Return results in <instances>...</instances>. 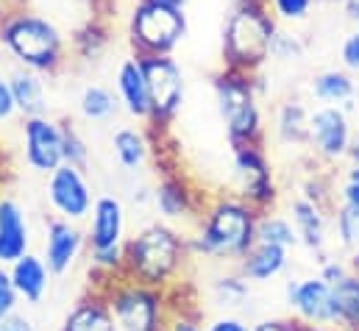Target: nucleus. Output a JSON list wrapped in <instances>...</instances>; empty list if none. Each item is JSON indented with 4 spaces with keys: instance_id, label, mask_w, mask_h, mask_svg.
Masks as SVG:
<instances>
[{
    "instance_id": "obj_37",
    "label": "nucleus",
    "mask_w": 359,
    "mask_h": 331,
    "mask_svg": "<svg viewBox=\"0 0 359 331\" xmlns=\"http://www.w3.org/2000/svg\"><path fill=\"white\" fill-rule=\"evenodd\" d=\"M20 304H22V301H20L17 290H14L11 273H8V267H6V264H0V323H3L6 318H11V315L17 312V306H20Z\"/></svg>"
},
{
    "instance_id": "obj_38",
    "label": "nucleus",
    "mask_w": 359,
    "mask_h": 331,
    "mask_svg": "<svg viewBox=\"0 0 359 331\" xmlns=\"http://www.w3.org/2000/svg\"><path fill=\"white\" fill-rule=\"evenodd\" d=\"M340 65L348 73H359V25L348 31V36L340 45Z\"/></svg>"
},
{
    "instance_id": "obj_23",
    "label": "nucleus",
    "mask_w": 359,
    "mask_h": 331,
    "mask_svg": "<svg viewBox=\"0 0 359 331\" xmlns=\"http://www.w3.org/2000/svg\"><path fill=\"white\" fill-rule=\"evenodd\" d=\"M59 331H120L117 320L106 304V298L100 295V290H92L90 295L79 298L76 306L65 315Z\"/></svg>"
},
{
    "instance_id": "obj_20",
    "label": "nucleus",
    "mask_w": 359,
    "mask_h": 331,
    "mask_svg": "<svg viewBox=\"0 0 359 331\" xmlns=\"http://www.w3.org/2000/svg\"><path fill=\"white\" fill-rule=\"evenodd\" d=\"M8 273H11V281H14V290L20 295L22 304L28 306H36L48 290H50V281H53V273L48 267V262L42 259V253L36 250H28L25 256L14 259L11 264H6Z\"/></svg>"
},
{
    "instance_id": "obj_48",
    "label": "nucleus",
    "mask_w": 359,
    "mask_h": 331,
    "mask_svg": "<svg viewBox=\"0 0 359 331\" xmlns=\"http://www.w3.org/2000/svg\"><path fill=\"white\" fill-rule=\"evenodd\" d=\"M298 331H343L340 326H332V323H323V326H318V323H298Z\"/></svg>"
},
{
    "instance_id": "obj_14",
    "label": "nucleus",
    "mask_w": 359,
    "mask_h": 331,
    "mask_svg": "<svg viewBox=\"0 0 359 331\" xmlns=\"http://www.w3.org/2000/svg\"><path fill=\"white\" fill-rule=\"evenodd\" d=\"M284 304L290 309V318L298 323H332L334 326V312H332V284L315 273V276H301L290 278L284 284Z\"/></svg>"
},
{
    "instance_id": "obj_3",
    "label": "nucleus",
    "mask_w": 359,
    "mask_h": 331,
    "mask_svg": "<svg viewBox=\"0 0 359 331\" xmlns=\"http://www.w3.org/2000/svg\"><path fill=\"white\" fill-rule=\"evenodd\" d=\"M189 262H192V253H189L187 231L176 223L154 220L137 229L134 234H128L123 276L170 292L184 284Z\"/></svg>"
},
{
    "instance_id": "obj_29",
    "label": "nucleus",
    "mask_w": 359,
    "mask_h": 331,
    "mask_svg": "<svg viewBox=\"0 0 359 331\" xmlns=\"http://www.w3.org/2000/svg\"><path fill=\"white\" fill-rule=\"evenodd\" d=\"M209 295H212V301H215L220 309H226V312L243 309V306L248 304V298H251V281H248L237 267H231V270H226V273H220V276L212 278Z\"/></svg>"
},
{
    "instance_id": "obj_52",
    "label": "nucleus",
    "mask_w": 359,
    "mask_h": 331,
    "mask_svg": "<svg viewBox=\"0 0 359 331\" xmlns=\"http://www.w3.org/2000/svg\"><path fill=\"white\" fill-rule=\"evenodd\" d=\"M11 3H28V0H6L3 6H11Z\"/></svg>"
},
{
    "instance_id": "obj_25",
    "label": "nucleus",
    "mask_w": 359,
    "mask_h": 331,
    "mask_svg": "<svg viewBox=\"0 0 359 331\" xmlns=\"http://www.w3.org/2000/svg\"><path fill=\"white\" fill-rule=\"evenodd\" d=\"M8 86H11V97L17 106L20 117H34V114H48V89H45V76L25 70V67H14L8 73Z\"/></svg>"
},
{
    "instance_id": "obj_34",
    "label": "nucleus",
    "mask_w": 359,
    "mask_h": 331,
    "mask_svg": "<svg viewBox=\"0 0 359 331\" xmlns=\"http://www.w3.org/2000/svg\"><path fill=\"white\" fill-rule=\"evenodd\" d=\"M265 3L270 14L278 20V25H295V22H304L320 0H265Z\"/></svg>"
},
{
    "instance_id": "obj_50",
    "label": "nucleus",
    "mask_w": 359,
    "mask_h": 331,
    "mask_svg": "<svg viewBox=\"0 0 359 331\" xmlns=\"http://www.w3.org/2000/svg\"><path fill=\"white\" fill-rule=\"evenodd\" d=\"M346 175H351V178H359V165H348Z\"/></svg>"
},
{
    "instance_id": "obj_19",
    "label": "nucleus",
    "mask_w": 359,
    "mask_h": 331,
    "mask_svg": "<svg viewBox=\"0 0 359 331\" xmlns=\"http://www.w3.org/2000/svg\"><path fill=\"white\" fill-rule=\"evenodd\" d=\"M31 243L34 237L25 209L14 198L0 195V264H11L14 259L25 256Z\"/></svg>"
},
{
    "instance_id": "obj_28",
    "label": "nucleus",
    "mask_w": 359,
    "mask_h": 331,
    "mask_svg": "<svg viewBox=\"0 0 359 331\" xmlns=\"http://www.w3.org/2000/svg\"><path fill=\"white\" fill-rule=\"evenodd\" d=\"M332 312L334 326L343 331H359V276L354 270L332 284Z\"/></svg>"
},
{
    "instance_id": "obj_44",
    "label": "nucleus",
    "mask_w": 359,
    "mask_h": 331,
    "mask_svg": "<svg viewBox=\"0 0 359 331\" xmlns=\"http://www.w3.org/2000/svg\"><path fill=\"white\" fill-rule=\"evenodd\" d=\"M0 331H36V326H34V320H31V318H25V315L14 312L11 318H6V320L0 323Z\"/></svg>"
},
{
    "instance_id": "obj_22",
    "label": "nucleus",
    "mask_w": 359,
    "mask_h": 331,
    "mask_svg": "<svg viewBox=\"0 0 359 331\" xmlns=\"http://www.w3.org/2000/svg\"><path fill=\"white\" fill-rule=\"evenodd\" d=\"M290 256H292V250L278 248V245H268V243H257L234 267L251 284H270L273 278H278L290 267Z\"/></svg>"
},
{
    "instance_id": "obj_43",
    "label": "nucleus",
    "mask_w": 359,
    "mask_h": 331,
    "mask_svg": "<svg viewBox=\"0 0 359 331\" xmlns=\"http://www.w3.org/2000/svg\"><path fill=\"white\" fill-rule=\"evenodd\" d=\"M251 331H298V320L295 318H265V320H257Z\"/></svg>"
},
{
    "instance_id": "obj_17",
    "label": "nucleus",
    "mask_w": 359,
    "mask_h": 331,
    "mask_svg": "<svg viewBox=\"0 0 359 331\" xmlns=\"http://www.w3.org/2000/svg\"><path fill=\"white\" fill-rule=\"evenodd\" d=\"M332 209L309 201L306 195H295L287 206V215L295 226V234H298V243L301 248H306L309 253L320 256L326 253L329 245V234H332Z\"/></svg>"
},
{
    "instance_id": "obj_51",
    "label": "nucleus",
    "mask_w": 359,
    "mask_h": 331,
    "mask_svg": "<svg viewBox=\"0 0 359 331\" xmlns=\"http://www.w3.org/2000/svg\"><path fill=\"white\" fill-rule=\"evenodd\" d=\"M165 3H173V6H184V8H187L189 0H165Z\"/></svg>"
},
{
    "instance_id": "obj_40",
    "label": "nucleus",
    "mask_w": 359,
    "mask_h": 331,
    "mask_svg": "<svg viewBox=\"0 0 359 331\" xmlns=\"http://www.w3.org/2000/svg\"><path fill=\"white\" fill-rule=\"evenodd\" d=\"M17 117V106L11 97V86H8V76L0 73V126Z\"/></svg>"
},
{
    "instance_id": "obj_41",
    "label": "nucleus",
    "mask_w": 359,
    "mask_h": 331,
    "mask_svg": "<svg viewBox=\"0 0 359 331\" xmlns=\"http://www.w3.org/2000/svg\"><path fill=\"white\" fill-rule=\"evenodd\" d=\"M203 331H251V326H248L243 318H237V315H229V312H226V315L212 318Z\"/></svg>"
},
{
    "instance_id": "obj_45",
    "label": "nucleus",
    "mask_w": 359,
    "mask_h": 331,
    "mask_svg": "<svg viewBox=\"0 0 359 331\" xmlns=\"http://www.w3.org/2000/svg\"><path fill=\"white\" fill-rule=\"evenodd\" d=\"M343 11L351 25H359V0H343Z\"/></svg>"
},
{
    "instance_id": "obj_2",
    "label": "nucleus",
    "mask_w": 359,
    "mask_h": 331,
    "mask_svg": "<svg viewBox=\"0 0 359 331\" xmlns=\"http://www.w3.org/2000/svg\"><path fill=\"white\" fill-rule=\"evenodd\" d=\"M0 48L17 67L56 76L67 65L70 39L45 11H36L28 3H11L0 8Z\"/></svg>"
},
{
    "instance_id": "obj_12",
    "label": "nucleus",
    "mask_w": 359,
    "mask_h": 331,
    "mask_svg": "<svg viewBox=\"0 0 359 331\" xmlns=\"http://www.w3.org/2000/svg\"><path fill=\"white\" fill-rule=\"evenodd\" d=\"M22 159L36 175H50L59 165H65V123L50 114L22 117L20 126Z\"/></svg>"
},
{
    "instance_id": "obj_8",
    "label": "nucleus",
    "mask_w": 359,
    "mask_h": 331,
    "mask_svg": "<svg viewBox=\"0 0 359 331\" xmlns=\"http://www.w3.org/2000/svg\"><path fill=\"white\" fill-rule=\"evenodd\" d=\"M148 79L151 95V123L156 128H168L184 109L187 100V76L181 70L179 59L170 56H140Z\"/></svg>"
},
{
    "instance_id": "obj_35",
    "label": "nucleus",
    "mask_w": 359,
    "mask_h": 331,
    "mask_svg": "<svg viewBox=\"0 0 359 331\" xmlns=\"http://www.w3.org/2000/svg\"><path fill=\"white\" fill-rule=\"evenodd\" d=\"M62 151H65V165L81 167V170L90 167V145L73 123H65V148Z\"/></svg>"
},
{
    "instance_id": "obj_31",
    "label": "nucleus",
    "mask_w": 359,
    "mask_h": 331,
    "mask_svg": "<svg viewBox=\"0 0 359 331\" xmlns=\"http://www.w3.org/2000/svg\"><path fill=\"white\" fill-rule=\"evenodd\" d=\"M257 243H268V245H278V248H287V250H295L301 245L290 215H281V212H276V209L259 212Z\"/></svg>"
},
{
    "instance_id": "obj_42",
    "label": "nucleus",
    "mask_w": 359,
    "mask_h": 331,
    "mask_svg": "<svg viewBox=\"0 0 359 331\" xmlns=\"http://www.w3.org/2000/svg\"><path fill=\"white\" fill-rule=\"evenodd\" d=\"M337 203H348L359 209V178H351V175L343 178V184L337 187Z\"/></svg>"
},
{
    "instance_id": "obj_39",
    "label": "nucleus",
    "mask_w": 359,
    "mask_h": 331,
    "mask_svg": "<svg viewBox=\"0 0 359 331\" xmlns=\"http://www.w3.org/2000/svg\"><path fill=\"white\" fill-rule=\"evenodd\" d=\"M318 273H320L329 284H337L340 278H346V276L351 273V264H348V259H340V256H323Z\"/></svg>"
},
{
    "instance_id": "obj_6",
    "label": "nucleus",
    "mask_w": 359,
    "mask_h": 331,
    "mask_svg": "<svg viewBox=\"0 0 359 331\" xmlns=\"http://www.w3.org/2000/svg\"><path fill=\"white\" fill-rule=\"evenodd\" d=\"M95 290L106 298L120 331H165L170 315L168 290L134 281L128 276L103 278Z\"/></svg>"
},
{
    "instance_id": "obj_47",
    "label": "nucleus",
    "mask_w": 359,
    "mask_h": 331,
    "mask_svg": "<svg viewBox=\"0 0 359 331\" xmlns=\"http://www.w3.org/2000/svg\"><path fill=\"white\" fill-rule=\"evenodd\" d=\"M348 165H359V114L354 120V145H351V154H348Z\"/></svg>"
},
{
    "instance_id": "obj_16",
    "label": "nucleus",
    "mask_w": 359,
    "mask_h": 331,
    "mask_svg": "<svg viewBox=\"0 0 359 331\" xmlns=\"http://www.w3.org/2000/svg\"><path fill=\"white\" fill-rule=\"evenodd\" d=\"M84 231H87V253L123 248L128 240V223H126L123 201L117 195H97L90 217L84 223Z\"/></svg>"
},
{
    "instance_id": "obj_10",
    "label": "nucleus",
    "mask_w": 359,
    "mask_h": 331,
    "mask_svg": "<svg viewBox=\"0 0 359 331\" xmlns=\"http://www.w3.org/2000/svg\"><path fill=\"white\" fill-rule=\"evenodd\" d=\"M231 170H234V192L240 198H245L259 212L276 206L278 184H276V170L270 165L265 145L231 148Z\"/></svg>"
},
{
    "instance_id": "obj_32",
    "label": "nucleus",
    "mask_w": 359,
    "mask_h": 331,
    "mask_svg": "<svg viewBox=\"0 0 359 331\" xmlns=\"http://www.w3.org/2000/svg\"><path fill=\"white\" fill-rule=\"evenodd\" d=\"M332 231H334V240L343 250L359 248V209L357 206H348V203H337L334 201V209H332Z\"/></svg>"
},
{
    "instance_id": "obj_1",
    "label": "nucleus",
    "mask_w": 359,
    "mask_h": 331,
    "mask_svg": "<svg viewBox=\"0 0 359 331\" xmlns=\"http://www.w3.org/2000/svg\"><path fill=\"white\" fill-rule=\"evenodd\" d=\"M259 209L237 192H220L206 198L198 220L187 231L192 259L237 264L257 245Z\"/></svg>"
},
{
    "instance_id": "obj_36",
    "label": "nucleus",
    "mask_w": 359,
    "mask_h": 331,
    "mask_svg": "<svg viewBox=\"0 0 359 331\" xmlns=\"http://www.w3.org/2000/svg\"><path fill=\"white\" fill-rule=\"evenodd\" d=\"M206 329V323H203V318H201V312L198 309H189V306H184V304H173L170 301V315H168V329L165 331H203Z\"/></svg>"
},
{
    "instance_id": "obj_49",
    "label": "nucleus",
    "mask_w": 359,
    "mask_h": 331,
    "mask_svg": "<svg viewBox=\"0 0 359 331\" xmlns=\"http://www.w3.org/2000/svg\"><path fill=\"white\" fill-rule=\"evenodd\" d=\"M348 264H351V270L359 276V248H354L351 253H348Z\"/></svg>"
},
{
    "instance_id": "obj_21",
    "label": "nucleus",
    "mask_w": 359,
    "mask_h": 331,
    "mask_svg": "<svg viewBox=\"0 0 359 331\" xmlns=\"http://www.w3.org/2000/svg\"><path fill=\"white\" fill-rule=\"evenodd\" d=\"M309 106L304 100H284L273 112V140L284 148L309 145Z\"/></svg>"
},
{
    "instance_id": "obj_18",
    "label": "nucleus",
    "mask_w": 359,
    "mask_h": 331,
    "mask_svg": "<svg viewBox=\"0 0 359 331\" xmlns=\"http://www.w3.org/2000/svg\"><path fill=\"white\" fill-rule=\"evenodd\" d=\"M114 92L120 97V109L137 120V123H151V95H148V79L140 56H126L117 65L114 73Z\"/></svg>"
},
{
    "instance_id": "obj_4",
    "label": "nucleus",
    "mask_w": 359,
    "mask_h": 331,
    "mask_svg": "<svg viewBox=\"0 0 359 331\" xmlns=\"http://www.w3.org/2000/svg\"><path fill=\"white\" fill-rule=\"evenodd\" d=\"M215 106L231 148L237 145H265V112H262V86L259 73H240L220 67L212 76Z\"/></svg>"
},
{
    "instance_id": "obj_54",
    "label": "nucleus",
    "mask_w": 359,
    "mask_h": 331,
    "mask_svg": "<svg viewBox=\"0 0 359 331\" xmlns=\"http://www.w3.org/2000/svg\"><path fill=\"white\" fill-rule=\"evenodd\" d=\"M3 3H6V0H0V8H3Z\"/></svg>"
},
{
    "instance_id": "obj_11",
    "label": "nucleus",
    "mask_w": 359,
    "mask_h": 331,
    "mask_svg": "<svg viewBox=\"0 0 359 331\" xmlns=\"http://www.w3.org/2000/svg\"><path fill=\"white\" fill-rule=\"evenodd\" d=\"M45 198L53 217H62L70 223H87L97 195L87 178V170L59 165L50 175H45Z\"/></svg>"
},
{
    "instance_id": "obj_9",
    "label": "nucleus",
    "mask_w": 359,
    "mask_h": 331,
    "mask_svg": "<svg viewBox=\"0 0 359 331\" xmlns=\"http://www.w3.org/2000/svg\"><path fill=\"white\" fill-rule=\"evenodd\" d=\"M354 145V120L351 109L346 106H326L318 103L309 112V151L323 165H343L348 162Z\"/></svg>"
},
{
    "instance_id": "obj_13",
    "label": "nucleus",
    "mask_w": 359,
    "mask_h": 331,
    "mask_svg": "<svg viewBox=\"0 0 359 331\" xmlns=\"http://www.w3.org/2000/svg\"><path fill=\"white\" fill-rule=\"evenodd\" d=\"M151 203L159 212V220L168 223H195L206 195L184 175L176 170H165L162 178L156 181V187L151 189Z\"/></svg>"
},
{
    "instance_id": "obj_27",
    "label": "nucleus",
    "mask_w": 359,
    "mask_h": 331,
    "mask_svg": "<svg viewBox=\"0 0 359 331\" xmlns=\"http://www.w3.org/2000/svg\"><path fill=\"white\" fill-rule=\"evenodd\" d=\"M111 45V25L106 14H90L70 36V50L81 62H95Z\"/></svg>"
},
{
    "instance_id": "obj_5",
    "label": "nucleus",
    "mask_w": 359,
    "mask_h": 331,
    "mask_svg": "<svg viewBox=\"0 0 359 331\" xmlns=\"http://www.w3.org/2000/svg\"><path fill=\"white\" fill-rule=\"evenodd\" d=\"M276 28L278 20L270 14L265 0H234V8L223 22L220 36L223 67L257 76L270 62Z\"/></svg>"
},
{
    "instance_id": "obj_53",
    "label": "nucleus",
    "mask_w": 359,
    "mask_h": 331,
    "mask_svg": "<svg viewBox=\"0 0 359 331\" xmlns=\"http://www.w3.org/2000/svg\"><path fill=\"white\" fill-rule=\"evenodd\" d=\"M323 3H343V0H323Z\"/></svg>"
},
{
    "instance_id": "obj_30",
    "label": "nucleus",
    "mask_w": 359,
    "mask_h": 331,
    "mask_svg": "<svg viewBox=\"0 0 359 331\" xmlns=\"http://www.w3.org/2000/svg\"><path fill=\"white\" fill-rule=\"evenodd\" d=\"M79 112L90 123H106L120 112V97L103 83H87L79 95Z\"/></svg>"
},
{
    "instance_id": "obj_15",
    "label": "nucleus",
    "mask_w": 359,
    "mask_h": 331,
    "mask_svg": "<svg viewBox=\"0 0 359 331\" xmlns=\"http://www.w3.org/2000/svg\"><path fill=\"white\" fill-rule=\"evenodd\" d=\"M39 253L48 262L53 276H67L70 270H76V264L87 253V231L81 229V223L50 217L45 223L42 250Z\"/></svg>"
},
{
    "instance_id": "obj_26",
    "label": "nucleus",
    "mask_w": 359,
    "mask_h": 331,
    "mask_svg": "<svg viewBox=\"0 0 359 331\" xmlns=\"http://www.w3.org/2000/svg\"><path fill=\"white\" fill-rule=\"evenodd\" d=\"M111 151H114V159L117 165L128 173H137L151 162V137L142 126H120L114 134H111Z\"/></svg>"
},
{
    "instance_id": "obj_7",
    "label": "nucleus",
    "mask_w": 359,
    "mask_h": 331,
    "mask_svg": "<svg viewBox=\"0 0 359 331\" xmlns=\"http://www.w3.org/2000/svg\"><path fill=\"white\" fill-rule=\"evenodd\" d=\"M189 34V17L184 6H173L165 0H137L126 36L134 56H170Z\"/></svg>"
},
{
    "instance_id": "obj_33",
    "label": "nucleus",
    "mask_w": 359,
    "mask_h": 331,
    "mask_svg": "<svg viewBox=\"0 0 359 331\" xmlns=\"http://www.w3.org/2000/svg\"><path fill=\"white\" fill-rule=\"evenodd\" d=\"M304 53H306L304 39H301L295 31L278 25V28H276V36H273V45H270V59L290 65V62H301Z\"/></svg>"
},
{
    "instance_id": "obj_46",
    "label": "nucleus",
    "mask_w": 359,
    "mask_h": 331,
    "mask_svg": "<svg viewBox=\"0 0 359 331\" xmlns=\"http://www.w3.org/2000/svg\"><path fill=\"white\" fill-rule=\"evenodd\" d=\"M70 3H76V6L87 8L90 14H103V3H106V0H70Z\"/></svg>"
},
{
    "instance_id": "obj_24",
    "label": "nucleus",
    "mask_w": 359,
    "mask_h": 331,
    "mask_svg": "<svg viewBox=\"0 0 359 331\" xmlns=\"http://www.w3.org/2000/svg\"><path fill=\"white\" fill-rule=\"evenodd\" d=\"M309 95L315 97V103L354 109V97H357L354 73H348L346 67L320 70V73H315L312 81H309Z\"/></svg>"
}]
</instances>
